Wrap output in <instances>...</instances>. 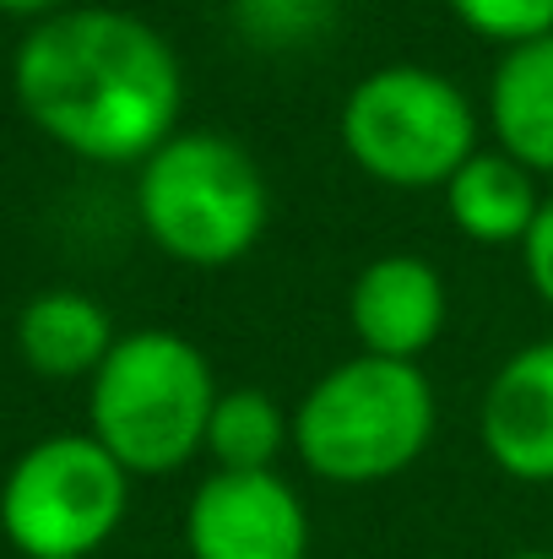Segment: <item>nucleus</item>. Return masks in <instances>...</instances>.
<instances>
[{"instance_id": "f257e3e1", "label": "nucleus", "mask_w": 553, "mask_h": 559, "mask_svg": "<svg viewBox=\"0 0 553 559\" xmlns=\"http://www.w3.org/2000/svg\"><path fill=\"white\" fill-rule=\"evenodd\" d=\"M11 93L27 126L60 153L136 169L180 131L184 66L136 11L60 5L27 22L11 55Z\"/></svg>"}, {"instance_id": "f03ea898", "label": "nucleus", "mask_w": 553, "mask_h": 559, "mask_svg": "<svg viewBox=\"0 0 553 559\" xmlns=\"http://www.w3.org/2000/svg\"><path fill=\"white\" fill-rule=\"evenodd\" d=\"M440 429L423 365L353 354L321 374L293 407V451L310 478L369 489L423 462Z\"/></svg>"}, {"instance_id": "7ed1b4c3", "label": "nucleus", "mask_w": 553, "mask_h": 559, "mask_svg": "<svg viewBox=\"0 0 553 559\" xmlns=\"http://www.w3.org/2000/svg\"><path fill=\"white\" fill-rule=\"evenodd\" d=\"M217 391L223 385L212 374V359L184 332H120L109 359L87 380V435L131 478H169L206 456Z\"/></svg>"}, {"instance_id": "20e7f679", "label": "nucleus", "mask_w": 553, "mask_h": 559, "mask_svg": "<svg viewBox=\"0 0 553 559\" xmlns=\"http://www.w3.org/2000/svg\"><path fill=\"white\" fill-rule=\"evenodd\" d=\"M131 201L153 250L190 272L244 261L272 223V186L255 153L223 131L180 126L153 158L136 164Z\"/></svg>"}, {"instance_id": "39448f33", "label": "nucleus", "mask_w": 553, "mask_h": 559, "mask_svg": "<svg viewBox=\"0 0 553 559\" xmlns=\"http://www.w3.org/2000/svg\"><path fill=\"white\" fill-rule=\"evenodd\" d=\"M467 87L434 66L390 60L364 71L337 109L348 164L385 190H445V180L483 147Z\"/></svg>"}, {"instance_id": "423d86ee", "label": "nucleus", "mask_w": 553, "mask_h": 559, "mask_svg": "<svg viewBox=\"0 0 553 559\" xmlns=\"http://www.w3.org/2000/svg\"><path fill=\"white\" fill-rule=\"evenodd\" d=\"M131 511V473L87 435L33 440L0 478V533L22 559H93Z\"/></svg>"}, {"instance_id": "0eeeda50", "label": "nucleus", "mask_w": 553, "mask_h": 559, "mask_svg": "<svg viewBox=\"0 0 553 559\" xmlns=\"http://www.w3.org/2000/svg\"><path fill=\"white\" fill-rule=\"evenodd\" d=\"M190 559H310V511L299 489L266 473H206L184 506Z\"/></svg>"}, {"instance_id": "6e6552de", "label": "nucleus", "mask_w": 553, "mask_h": 559, "mask_svg": "<svg viewBox=\"0 0 553 559\" xmlns=\"http://www.w3.org/2000/svg\"><path fill=\"white\" fill-rule=\"evenodd\" d=\"M450 288L440 266L418 250H385L359 266L348 283V332L359 354L423 365V354L445 337Z\"/></svg>"}, {"instance_id": "1a4fd4ad", "label": "nucleus", "mask_w": 553, "mask_h": 559, "mask_svg": "<svg viewBox=\"0 0 553 559\" xmlns=\"http://www.w3.org/2000/svg\"><path fill=\"white\" fill-rule=\"evenodd\" d=\"M478 440L510 484H553V337L516 348L489 374Z\"/></svg>"}, {"instance_id": "9d476101", "label": "nucleus", "mask_w": 553, "mask_h": 559, "mask_svg": "<svg viewBox=\"0 0 553 559\" xmlns=\"http://www.w3.org/2000/svg\"><path fill=\"white\" fill-rule=\"evenodd\" d=\"M115 343L120 332L87 288H38L16 310V354L44 380H93Z\"/></svg>"}, {"instance_id": "9b49d317", "label": "nucleus", "mask_w": 553, "mask_h": 559, "mask_svg": "<svg viewBox=\"0 0 553 559\" xmlns=\"http://www.w3.org/2000/svg\"><path fill=\"white\" fill-rule=\"evenodd\" d=\"M445 217L461 239L483 245V250H521V239L532 234L538 212H543V190L538 175L521 169L510 153L500 147H478L450 180H445Z\"/></svg>"}, {"instance_id": "f8f14e48", "label": "nucleus", "mask_w": 553, "mask_h": 559, "mask_svg": "<svg viewBox=\"0 0 553 559\" xmlns=\"http://www.w3.org/2000/svg\"><path fill=\"white\" fill-rule=\"evenodd\" d=\"M489 136L538 180H553V33L500 55L489 76Z\"/></svg>"}, {"instance_id": "ddd939ff", "label": "nucleus", "mask_w": 553, "mask_h": 559, "mask_svg": "<svg viewBox=\"0 0 553 559\" xmlns=\"http://www.w3.org/2000/svg\"><path fill=\"white\" fill-rule=\"evenodd\" d=\"M293 445V413L266 385H223L212 424H206V456L217 473H266Z\"/></svg>"}, {"instance_id": "4468645a", "label": "nucleus", "mask_w": 553, "mask_h": 559, "mask_svg": "<svg viewBox=\"0 0 553 559\" xmlns=\"http://www.w3.org/2000/svg\"><path fill=\"white\" fill-rule=\"evenodd\" d=\"M337 22V0H233V27L261 49H304Z\"/></svg>"}, {"instance_id": "2eb2a0df", "label": "nucleus", "mask_w": 553, "mask_h": 559, "mask_svg": "<svg viewBox=\"0 0 553 559\" xmlns=\"http://www.w3.org/2000/svg\"><path fill=\"white\" fill-rule=\"evenodd\" d=\"M445 5L472 38H489L500 49L553 33V0H445Z\"/></svg>"}, {"instance_id": "dca6fc26", "label": "nucleus", "mask_w": 553, "mask_h": 559, "mask_svg": "<svg viewBox=\"0 0 553 559\" xmlns=\"http://www.w3.org/2000/svg\"><path fill=\"white\" fill-rule=\"evenodd\" d=\"M521 266H527V283L543 299V310H553V195H543V212H538L532 234L521 239Z\"/></svg>"}, {"instance_id": "f3484780", "label": "nucleus", "mask_w": 553, "mask_h": 559, "mask_svg": "<svg viewBox=\"0 0 553 559\" xmlns=\"http://www.w3.org/2000/svg\"><path fill=\"white\" fill-rule=\"evenodd\" d=\"M65 0H0V16H22V22H38L49 11H60Z\"/></svg>"}, {"instance_id": "a211bd4d", "label": "nucleus", "mask_w": 553, "mask_h": 559, "mask_svg": "<svg viewBox=\"0 0 553 559\" xmlns=\"http://www.w3.org/2000/svg\"><path fill=\"white\" fill-rule=\"evenodd\" d=\"M510 559H553V549H521V555H510Z\"/></svg>"}]
</instances>
